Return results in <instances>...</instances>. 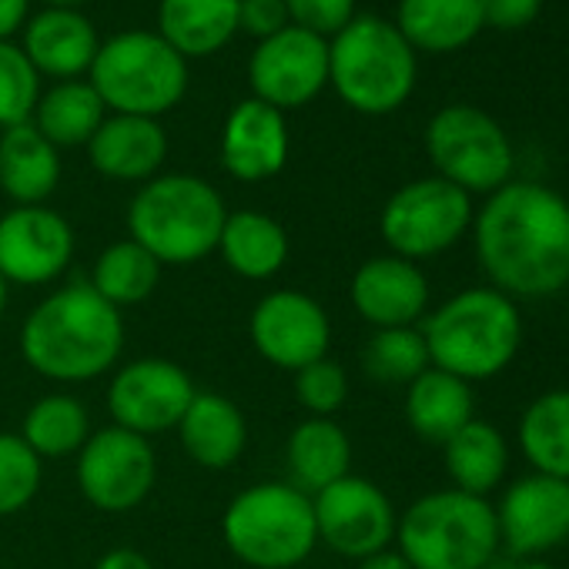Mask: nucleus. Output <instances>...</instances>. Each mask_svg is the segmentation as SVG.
Instances as JSON below:
<instances>
[{
    "label": "nucleus",
    "instance_id": "obj_1",
    "mask_svg": "<svg viewBox=\"0 0 569 569\" xmlns=\"http://www.w3.org/2000/svg\"><path fill=\"white\" fill-rule=\"evenodd\" d=\"M476 258L496 292L549 299L569 284V201L536 181H509L472 218Z\"/></svg>",
    "mask_w": 569,
    "mask_h": 569
},
{
    "label": "nucleus",
    "instance_id": "obj_2",
    "mask_svg": "<svg viewBox=\"0 0 569 569\" xmlns=\"http://www.w3.org/2000/svg\"><path fill=\"white\" fill-rule=\"evenodd\" d=\"M124 352V319L88 281L41 299L21 326L24 362L54 382H91L111 372Z\"/></svg>",
    "mask_w": 569,
    "mask_h": 569
},
{
    "label": "nucleus",
    "instance_id": "obj_3",
    "mask_svg": "<svg viewBox=\"0 0 569 569\" xmlns=\"http://www.w3.org/2000/svg\"><path fill=\"white\" fill-rule=\"evenodd\" d=\"M419 332L426 339L429 362L469 386L506 372L522 349L519 306L492 284L456 292L426 316Z\"/></svg>",
    "mask_w": 569,
    "mask_h": 569
},
{
    "label": "nucleus",
    "instance_id": "obj_4",
    "mask_svg": "<svg viewBox=\"0 0 569 569\" xmlns=\"http://www.w3.org/2000/svg\"><path fill=\"white\" fill-rule=\"evenodd\" d=\"M228 208L214 184L194 174H158L128 204V231L161 264H191L218 251Z\"/></svg>",
    "mask_w": 569,
    "mask_h": 569
},
{
    "label": "nucleus",
    "instance_id": "obj_5",
    "mask_svg": "<svg viewBox=\"0 0 569 569\" xmlns=\"http://www.w3.org/2000/svg\"><path fill=\"white\" fill-rule=\"evenodd\" d=\"M396 542L412 569H486L499 552L496 506L459 489L426 492L399 516Z\"/></svg>",
    "mask_w": 569,
    "mask_h": 569
},
{
    "label": "nucleus",
    "instance_id": "obj_6",
    "mask_svg": "<svg viewBox=\"0 0 569 569\" xmlns=\"http://www.w3.org/2000/svg\"><path fill=\"white\" fill-rule=\"evenodd\" d=\"M416 51L396 24L362 14L329 41V84L359 114H392L416 88Z\"/></svg>",
    "mask_w": 569,
    "mask_h": 569
},
{
    "label": "nucleus",
    "instance_id": "obj_7",
    "mask_svg": "<svg viewBox=\"0 0 569 569\" xmlns=\"http://www.w3.org/2000/svg\"><path fill=\"white\" fill-rule=\"evenodd\" d=\"M221 536L251 569H296L319 546L312 496L292 482L248 486L228 502Z\"/></svg>",
    "mask_w": 569,
    "mask_h": 569
},
{
    "label": "nucleus",
    "instance_id": "obj_8",
    "mask_svg": "<svg viewBox=\"0 0 569 569\" xmlns=\"http://www.w3.org/2000/svg\"><path fill=\"white\" fill-rule=\"evenodd\" d=\"M88 81L108 111L158 121L181 104L188 61L158 31H121L101 41Z\"/></svg>",
    "mask_w": 569,
    "mask_h": 569
},
{
    "label": "nucleus",
    "instance_id": "obj_9",
    "mask_svg": "<svg viewBox=\"0 0 569 569\" xmlns=\"http://www.w3.org/2000/svg\"><path fill=\"white\" fill-rule=\"evenodd\" d=\"M426 151L439 178L466 194H492L512 181V144L502 124L472 108L449 104L432 114L426 128Z\"/></svg>",
    "mask_w": 569,
    "mask_h": 569
},
{
    "label": "nucleus",
    "instance_id": "obj_10",
    "mask_svg": "<svg viewBox=\"0 0 569 569\" xmlns=\"http://www.w3.org/2000/svg\"><path fill=\"white\" fill-rule=\"evenodd\" d=\"M472 194L432 174L392 191L379 214V231L392 254L422 261L449 251L472 228Z\"/></svg>",
    "mask_w": 569,
    "mask_h": 569
},
{
    "label": "nucleus",
    "instance_id": "obj_11",
    "mask_svg": "<svg viewBox=\"0 0 569 569\" xmlns=\"http://www.w3.org/2000/svg\"><path fill=\"white\" fill-rule=\"evenodd\" d=\"M158 479V459L144 436L121 426H104L88 436L78 452L81 496L101 512L138 509Z\"/></svg>",
    "mask_w": 569,
    "mask_h": 569
},
{
    "label": "nucleus",
    "instance_id": "obj_12",
    "mask_svg": "<svg viewBox=\"0 0 569 569\" xmlns=\"http://www.w3.org/2000/svg\"><path fill=\"white\" fill-rule=\"evenodd\" d=\"M319 542L346 559H366L382 552L396 539L399 512L392 499L366 476H342L312 496Z\"/></svg>",
    "mask_w": 569,
    "mask_h": 569
},
{
    "label": "nucleus",
    "instance_id": "obj_13",
    "mask_svg": "<svg viewBox=\"0 0 569 569\" xmlns=\"http://www.w3.org/2000/svg\"><path fill=\"white\" fill-rule=\"evenodd\" d=\"M248 84L254 101L281 114L312 104L329 84V41L289 24L258 41L248 61Z\"/></svg>",
    "mask_w": 569,
    "mask_h": 569
},
{
    "label": "nucleus",
    "instance_id": "obj_14",
    "mask_svg": "<svg viewBox=\"0 0 569 569\" xmlns=\"http://www.w3.org/2000/svg\"><path fill=\"white\" fill-rule=\"evenodd\" d=\"M251 346L264 362L299 372L329 356V312L306 292L274 289L251 312Z\"/></svg>",
    "mask_w": 569,
    "mask_h": 569
},
{
    "label": "nucleus",
    "instance_id": "obj_15",
    "mask_svg": "<svg viewBox=\"0 0 569 569\" xmlns=\"http://www.w3.org/2000/svg\"><path fill=\"white\" fill-rule=\"evenodd\" d=\"M194 396L198 389L178 362L138 359L114 372L108 389V412L114 426L151 439L164 429H178Z\"/></svg>",
    "mask_w": 569,
    "mask_h": 569
},
{
    "label": "nucleus",
    "instance_id": "obj_16",
    "mask_svg": "<svg viewBox=\"0 0 569 569\" xmlns=\"http://www.w3.org/2000/svg\"><path fill=\"white\" fill-rule=\"evenodd\" d=\"M74 258V228L44 204L0 214V274L8 284H51Z\"/></svg>",
    "mask_w": 569,
    "mask_h": 569
},
{
    "label": "nucleus",
    "instance_id": "obj_17",
    "mask_svg": "<svg viewBox=\"0 0 569 569\" xmlns=\"http://www.w3.org/2000/svg\"><path fill=\"white\" fill-rule=\"evenodd\" d=\"M496 522L512 556L539 559L569 539V482L542 472L516 479L496 506Z\"/></svg>",
    "mask_w": 569,
    "mask_h": 569
},
{
    "label": "nucleus",
    "instance_id": "obj_18",
    "mask_svg": "<svg viewBox=\"0 0 569 569\" xmlns=\"http://www.w3.org/2000/svg\"><path fill=\"white\" fill-rule=\"evenodd\" d=\"M352 306L376 329H409L429 309V281L422 268L399 254H379L352 274Z\"/></svg>",
    "mask_w": 569,
    "mask_h": 569
},
{
    "label": "nucleus",
    "instance_id": "obj_19",
    "mask_svg": "<svg viewBox=\"0 0 569 569\" xmlns=\"http://www.w3.org/2000/svg\"><path fill=\"white\" fill-rule=\"evenodd\" d=\"M289 161V124L264 101L244 98L221 128V164L234 181H268Z\"/></svg>",
    "mask_w": 569,
    "mask_h": 569
},
{
    "label": "nucleus",
    "instance_id": "obj_20",
    "mask_svg": "<svg viewBox=\"0 0 569 569\" xmlns=\"http://www.w3.org/2000/svg\"><path fill=\"white\" fill-rule=\"evenodd\" d=\"M88 158L111 181H151L168 158V134L154 118L111 114L88 141Z\"/></svg>",
    "mask_w": 569,
    "mask_h": 569
},
{
    "label": "nucleus",
    "instance_id": "obj_21",
    "mask_svg": "<svg viewBox=\"0 0 569 569\" xmlns=\"http://www.w3.org/2000/svg\"><path fill=\"white\" fill-rule=\"evenodd\" d=\"M98 48L101 38L94 24L81 11H61V8H48L34 14L24 28V44H21L34 71L58 81H78L81 74H88Z\"/></svg>",
    "mask_w": 569,
    "mask_h": 569
},
{
    "label": "nucleus",
    "instance_id": "obj_22",
    "mask_svg": "<svg viewBox=\"0 0 569 569\" xmlns=\"http://www.w3.org/2000/svg\"><path fill=\"white\" fill-rule=\"evenodd\" d=\"M178 439L188 459L201 469H231L244 452L248 426L231 399L218 392H198L178 422Z\"/></svg>",
    "mask_w": 569,
    "mask_h": 569
},
{
    "label": "nucleus",
    "instance_id": "obj_23",
    "mask_svg": "<svg viewBox=\"0 0 569 569\" xmlns=\"http://www.w3.org/2000/svg\"><path fill=\"white\" fill-rule=\"evenodd\" d=\"M58 181L61 154L31 121L0 131V191L14 204H44Z\"/></svg>",
    "mask_w": 569,
    "mask_h": 569
},
{
    "label": "nucleus",
    "instance_id": "obj_24",
    "mask_svg": "<svg viewBox=\"0 0 569 569\" xmlns=\"http://www.w3.org/2000/svg\"><path fill=\"white\" fill-rule=\"evenodd\" d=\"M476 419L472 386L429 366L419 379L406 386V422L432 446H446L466 422Z\"/></svg>",
    "mask_w": 569,
    "mask_h": 569
},
{
    "label": "nucleus",
    "instance_id": "obj_25",
    "mask_svg": "<svg viewBox=\"0 0 569 569\" xmlns=\"http://www.w3.org/2000/svg\"><path fill=\"white\" fill-rule=\"evenodd\" d=\"M284 466L296 489L316 496L352 472V442L336 419L309 416L284 442Z\"/></svg>",
    "mask_w": 569,
    "mask_h": 569
},
{
    "label": "nucleus",
    "instance_id": "obj_26",
    "mask_svg": "<svg viewBox=\"0 0 569 569\" xmlns=\"http://www.w3.org/2000/svg\"><path fill=\"white\" fill-rule=\"evenodd\" d=\"M158 34L184 61L218 54L238 34V0H161Z\"/></svg>",
    "mask_w": 569,
    "mask_h": 569
},
{
    "label": "nucleus",
    "instance_id": "obj_27",
    "mask_svg": "<svg viewBox=\"0 0 569 569\" xmlns=\"http://www.w3.org/2000/svg\"><path fill=\"white\" fill-rule=\"evenodd\" d=\"M396 28L412 51L452 54L482 31L479 0H399Z\"/></svg>",
    "mask_w": 569,
    "mask_h": 569
},
{
    "label": "nucleus",
    "instance_id": "obj_28",
    "mask_svg": "<svg viewBox=\"0 0 569 569\" xmlns=\"http://www.w3.org/2000/svg\"><path fill=\"white\" fill-rule=\"evenodd\" d=\"M218 251L238 278L268 281L289 261V234L264 211H228Z\"/></svg>",
    "mask_w": 569,
    "mask_h": 569
},
{
    "label": "nucleus",
    "instance_id": "obj_29",
    "mask_svg": "<svg viewBox=\"0 0 569 569\" xmlns=\"http://www.w3.org/2000/svg\"><path fill=\"white\" fill-rule=\"evenodd\" d=\"M446 472L452 489L489 499L492 489L502 486L509 472V446L492 422L472 419L466 422L446 446Z\"/></svg>",
    "mask_w": 569,
    "mask_h": 569
},
{
    "label": "nucleus",
    "instance_id": "obj_30",
    "mask_svg": "<svg viewBox=\"0 0 569 569\" xmlns=\"http://www.w3.org/2000/svg\"><path fill=\"white\" fill-rule=\"evenodd\" d=\"M108 108L91 88V81H58L51 91L38 98L31 124L54 144V148H81L94 138L104 124Z\"/></svg>",
    "mask_w": 569,
    "mask_h": 569
},
{
    "label": "nucleus",
    "instance_id": "obj_31",
    "mask_svg": "<svg viewBox=\"0 0 569 569\" xmlns=\"http://www.w3.org/2000/svg\"><path fill=\"white\" fill-rule=\"evenodd\" d=\"M519 449L532 472L569 482V389L536 396L519 419Z\"/></svg>",
    "mask_w": 569,
    "mask_h": 569
},
{
    "label": "nucleus",
    "instance_id": "obj_32",
    "mask_svg": "<svg viewBox=\"0 0 569 569\" xmlns=\"http://www.w3.org/2000/svg\"><path fill=\"white\" fill-rule=\"evenodd\" d=\"M161 268L164 264L151 251H144L138 241L124 238V241L108 244L98 254L88 284L108 306H114L121 312V309L141 306L154 296L158 281H161Z\"/></svg>",
    "mask_w": 569,
    "mask_h": 569
},
{
    "label": "nucleus",
    "instance_id": "obj_33",
    "mask_svg": "<svg viewBox=\"0 0 569 569\" xmlns=\"http://www.w3.org/2000/svg\"><path fill=\"white\" fill-rule=\"evenodd\" d=\"M88 436H91L88 409L78 396H68V392L41 396L28 409L24 426H21V439L34 449L38 459L78 456Z\"/></svg>",
    "mask_w": 569,
    "mask_h": 569
},
{
    "label": "nucleus",
    "instance_id": "obj_34",
    "mask_svg": "<svg viewBox=\"0 0 569 569\" xmlns=\"http://www.w3.org/2000/svg\"><path fill=\"white\" fill-rule=\"evenodd\" d=\"M429 349L416 326L409 329H376L362 349V369L382 386H409L429 369Z\"/></svg>",
    "mask_w": 569,
    "mask_h": 569
},
{
    "label": "nucleus",
    "instance_id": "obj_35",
    "mask_svg": "<svg viewBox=\"0 0 569 569\" xmlns=\"http://www.w3.org/2000/svg\"><path fill=\"white\" fill-rule=\"evenodd\" d=\"M41 98V74L21 51V44L0 41V128L31 121Z\"/></svg>",
    "mask_w": 569,
    "mask_h": 569
},
{
    "label": "nucleus",
    "instance_id": "obj_36",
    "mask_svg": "<svg viewBox=\"0 0 569 569\" xmlns=\"http://www.w3.org/2000/svg\"><path fill=\"white\" fill-rule=\"evenodd\" d=\"M41 476L44 469L34 449L14 432H0V519L31 506L41 489Z\"/></svg>",
    "mask_w": 569,
    "mask_h": 569
},
{
    "label": "nucleus",
    "instance_id": "obj_37",
    "mask_svg": "<svg viewBox=\"0 0 569 569\" xmlns=\"http://www.w3.org/2000/svg\"><path fill=\"white\" fill-rule=\"evenodd\" d=\"M296 396L316 419H332L349 399V372L326 356L296 372Z\"/></svg>",
    "mask_w": 569,
    "mask_h": 569
},
{
    "label": "nucleus",
    "instance_id": "obj_38",
    "mask_svg": "<svg viewBox=\"0 0 569 569\" xmlns=\"http://www.w3.org/2000/svg\"><path fill=\"white\" fill-rule=\"evenodd\" d=\"M284 8L292 28L319 38H336L356 18V0H284Z\"/></svg>",
    "mask_w": 569,
    "mask_h": 569
},
{
    "label": "nucleus",
    "instance_id": "obj_39",
    "mask_svg": "<svg viewBox=\"0 0 569 569\" xmlns=\"http://www.w3.org/2000/svg\"><path fill=\"white\" fill-rule=\"evenodd\" d=\"M289 28V8L284 0H238V31L264 41Z\"/></svg>",
    "mask_w": 569,
    "mask_h": 569
},
{
    "label": "nucleus",
    "instance_id": "obj_40",
    "mask_svg": "<svg viewBox=\"0 0 569 569\" xmlns=\"http://www.w3.org/2000/svg\"><path fill=\"white\" fill-rule=\"evenodd\" d=\"M542 11V0H479L482 28L496 31H519L532 24Z\"/></svg>",
    "mask_w": 569,
    "mask_h": 569
},
{
    "label": "nucleus",
    "instance_id": "obj_41",
    "mask_svg": "<svg viewBox=\"0 0 569 569\" xmlns=\"http://www.w3.org/2000/svg\"><path fill=\"white\" fill-rule=\"evenodd\" d=\"M31 0H0V41H11V34H18L28 21Z\"/></svg>",
    "mask_w": 569,
    "mask_h": 569
},
{
    "label": "nucleus",
    "instance_id": "obj_42",
    "mask_svg": "<svg viewBox=\"0 0 569 569\" xmlns=\"http://www.w3.org/2000/svg\"><path fill=\"white\" fill-rule=\"evenodd\" d=\"M94 569H154V566H151V559H148L144 552L121 546V549L104 552V556L98 559V566H94Z\"/></svg>",
    "mask_w": 569,
    "mask_h": 569
},
{
    "label": "nucleus",
    "instance_id": "obj_43",
    "mask_svg": "<svg viewBox=\"0 0 569 569\" xmlns=\"http://www.w3.org/2000/svg\"><path fill=\"white\" fill-rule=\"evenodd\" d=\"M356 569H412V566L406 562V556L399 549H382V552H372V556L359 559Z\"/></svg>",
    "mask_w": 569,
    "mask_h": 569
},
{
    "label": "nucleus",
    "instance_id": "obj_44",
    "mask_svg": "<svg viewBox=\"0 0 569 569\" xmlns=\"http://www.w3.org/2000/svg\"><path fill=\"white\" fill-rule=\"evenodd\" d=\"M48 8H61V11H78L81 4H88V0H44Z\"/></svg>",
    "mask_w": 569,
    "mask_h": 569
},
{
    "label": "nucleus",
    "instance_id": "obj_45",
    "mask_svg": "<svg viewBox=\"0 0 569 569\" xmlns=\"http://www.w3.org/2000/svg\"><path fill=\"white\" fill-rule=\"evenodd\" d=\"M512 569H552V566L542 562V559H522V562H516Z\"/></svg>",
    "mask_w": 569,
    "mask_h": 569
},
{
    "label": "nucleus",
    "instance_id": "obj_46",
    "mask_svg": "<svg viewBox=\"0 0 569 569\" xmlns=\"http://www.w3.org/2000/svg\"><path fill=\"white\" fill-rule=\"evenodd\" d=\"M4 309H8V281L0 274V319H4Z\"/></svg>",
    "mask_w": 569,
    "mask_h": 569
}]
</instances>
